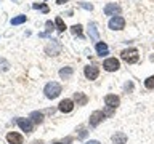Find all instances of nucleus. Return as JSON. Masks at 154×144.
I'll return each mask as SVG.
<instances>
[{"instance_id": "nucleus-1", "label": "nucleus", "mask_w": 154, "mask_h": 144, "mask_svg": "<svg viewBox=\"0 0 154 144\" xmlns=\"http://www.w3.org/2000/svg\"><path fill=\"white\" fill-rule=\"evenodd\" d=\"M43 93H45L48 99H55L61 94V85L58 82H48L45 88H43Z\"/></svg>"}, {"instance_id": "nucleus-2", "label": "nucleus", "mask_w": 154, "mask_h": 144, "mask_svg": "<svg viewBox=\"0 0 154 144\" xmlns=\"http://www.w3.org/2000/svg\"><path fill=\"white\" fill-rule=\"evenodd\" d=\"M120 58H122L127 64H135V62L138 61L140 55H138L137 48H125V50L120 53Z\"/></svg>"}, {"instance_id": "nucleus-3", "label": "nucleus", "mask_w": 154, "mask_h": 144, "mask_svg": "<svg viewBox=\"0 0 154 144\" xmlns=\"http://www.w3.org/2000/svg\"><path fill=\"white\" fill-rule=\"evenodd\" d=\"M108 26H109L111 31H122L125 27V19L122 16H112L109 19Z\"/></svg>"}, {"instance_id": "nucleus-4", "label": "nucleus", "mask_w": 154, "mask_h": 144, "mask_svg": "<svg viewBox=\"0 0 154 144\" xmlns=\"http://www.w3.org/2000/svg\"><path fill=\"white\" fill-rule=\"evenodd\" d=\"M16 123H18V127L23 130V131H26V133H32L34 131V122L31 118H23V117H18L16 118Z\"/></svg>"}, {"instance_id": "nucleus-5", "label": "nucleus", "mask_w": 154, "mask_h": 144, "mask_svg": "<svg viewBox=\"0 0 154 144\" xmlns=\"http://www.w3.org/2000/svg\"><path fill=\"white\" fill-rule=\"evenodd\" d=\"M119 67H120V62L116 58H108L103 62V69L108 72H116V70H119Z\"/></svg>"}, {"instance_id": "nucleus-6", "label": "nucleus", "mask_w": 154, "mask_h": 144, "mask_svg": "<svg viewBox=\"0 0 154 144\" xmlns=\"http://www.w3.org/2000/svg\"><path fill=\"white\" fill-rule=\"evenodd\" d=\"M106 114L103 112V110H95V112H91L88 122H90V127H98V125L104 120Z\"/></svg>"}, {"instance_id": "nucleus-7", "label": "nucleus", "mask_w": 154, "mask_h": 144, "mask_svg": "<svg viewBox=\"0 0 154 144\" xmlns=\"http://www.w3.org/2000/svg\"><path fill=\"white\" fill-rule=\"evenodd\" d=\"M104 104H106V107H108V109L114 110L120 104V98L117 94H106L104 96Z\"/></svg>"}, {"instance_id": "nucleus-8", "label": "nucleus", "mask_w": 154, "mask_h": 144, "mask_svg": "<svg viewBox=\"0 0 154 144\" xmlns=\"http://www.w3.org/2000/svg\"><path fill=\"white\" fill-rule=\"evenodd\" d=\"M84 75L88 80H96V79H98V75H100V69L96 66H87L84 69Z\"/></svg>"}, {"instance_id": "nucleus-9", "label": "nucleus", "mask_w": 154, "mask_h": 144, "mask_svg": "<svg viewBox=\"0 0 154 144\" xmlns=\"http://www.w3.org/2000/svg\"><path fill=\"white\" fill-rule=\"evenodd\" d=\"M58 109H60L63 114H69L71 110L74 109V101H72V99H67V98H64V99H63L60 104H58Z\"/></svg>"}, {"instance_id": "nucleus-10", "label": "nucleus", "mask_w": 154, "mask_h": 144, "mask_svg": "<svg viewBox=\"0 0 154 144\" xmlns=\"http://www.w3.org/2000/svg\"><path fill=\"white\" fill-rule=\"evenodd\" d=\"M50 42H51L50 45L45 46V51H47V55H50V56H56L61 50V45L58 40H50Z\"/></svg>"}, {"instance_id": "nucleus-11", "label": "nucleus", "mask_w": 154, "mask_h": 144, "mask_svg": "<svg viewBox=\"0 0 154 144\" xmlns=\"http://www.w3.org/2000/svg\"><path fill=\"white\" fill-rule=\"evenodd\" d=\"M7 141H8V144H23L24 139L19 133L10 131V133H7Z\"/></svg>"}, {"instance_id": "nucleus-12", "label": "nucleus", "mask_w": 154, "mask_h": 144, "mask_svg": "<svg viewBox=\"0 0 154 144\" xmlns=\"http://www.w3.org/2000/svg\"><path fill=\"white\" fill-rule=\"evenodd\" d=\"M120 13V7L117 3H108L104 7V14L106 16H116V14Z\"/></svg>"}, {"instance_id": "nucleus-13", "label": "nucleus", "mask_w": 154, "mask_h": 144, "mask_svg": "<svg viewBox=\"0 0 154 144\" xmlns=\"http://www.w3.org/2000/svg\"><path fill=\"white\" fill-rule=\"evenodd\" d=\"M95 50H96V53H98L100 56H106V55H109V48H108V45H106L104 42H96Z\"/></svg>"}, {"instance_id": "nucleus-14", "label": "nucleus", "mask_w": 154, "mask_h": 144, "mask_svg": "<svg viewBox=\"0 0 154 144\" xmlns=\"http://www.w3.org/2000/svg\"><path fill=\"white\" fill-rule=\"evenodd\" d=\"M112 142L114 144H125L127 142V134L125 133H122V131H117V133H114L112 134Z\"/></svg>"}, {"instance_id": "nucleus-15", "label": "nucleus", "mask_w": 154, "mask_h": 144, "mask_svg": "<svg viewBox=\"0 0 154 144\" xmlns=\"http://www.w3.org/2000/svg\"><path fill=\"white\" fill-rule=\"evenodd\" d=\"M74 101L77 103V106H85L88 103V96L80 93V91H77V93H74Z\"/></svg>"}, {"instance_id": "nucleus-16", "label": "nucleus", "mask_w": 154, "mask_h": 144, "mask_svg": "<svg viewBox=\"0 0 154 144\" xmlns=\"http://www.w3.org/2000/svg\"><path fill=\"white\" fill-rule=\"evenodd\" d=\"M29 118H31L35 125H40L43 122V112H40V110H34V112H31V115H29Z\"/></svg>"}, {"instance_id": "nucleus-17", "label": "nucleus", "mask_w": 154, "mask_h": 144, "mask_svg": "<svg viewBox=\"0 0 154 144\" xmlns=\"http://www.w3.org/2000/svg\"><path fill=\"white\" fill-rule=\"evenodd\" d=\"M88 35L93 42H100L98 40V29H96V22H90L88 26Z\"/></svg>"}, {"instance_id": "nucleus-18", "label": "nucleus", "mask_w": 154, "mask_h": 144, "mask_svg": "<svg viewBox=\"0 0 154 144\" xmlns=\"http://www.w3.org/2000/svg\"><path fill=\"white\" fill-rule=\"evenodd\" d=\"M72 72H74L72 67H63V69H60V77L63 80H67V79H71Z\"/></svg>"}, {"instance_id": "nucleus-19", "label": "nucleus", "mask_w": 154, "mask_h": 144, "mask_svg": "<svg viewBox=\"0 0 154 144\" xmlns=\"http://www.w3.org/2000/svg\"><path fill=\"white\" fill-rule=\"evenodd\" d=\"M27 21V16L26 14H18V16H14L11 21V26H19V24H23V22H26Z\"/></svg>"}, {"instance_id": "nucleus-20", "label": "nucleus", "mask_w": 154, "mask_h": 144, "mask_svg": "<svg viewBox=\"0 0 154 144\" xmlns=\"http://www.w3.org/2000/svg\"><path fill=\"white\" fill-rule=\"evenodd\" d=\"M55 26H56V31H58V32H64V31H66V24H64V21H63L61 16H56Z\"/></svg>"}, {"instance_id": "nucleus-21", "label": "nucleus", "mask_w": 154, "mask_h": 144, "mask_svg": "<svg viewBox=\"0 0 154 144\" xmlns=\"http://www.w3.org/2000/svg\"><path fill=\"white\" fill-rule=\"evenodd\" d=\"M71 32L74 34V35H77V37H84V32H82V24H74V26L71 27Z\"/></svg>"}, {"instance_id": "nucleus-22", "label": "nucleus", "mask_w": 154, "mask_h": 144, "mask_svg": "<svg viewBox=\"0 0 154 144\" xmlns=\"http://www.w3.org/2000/svg\"><path fill=\"white\" fill-rule=\"evenodd\" d=\"M32 8L34 10H40V11H43V13H48V7L45 3H32Z\"/></svg>"}, {"instance_id": "nucleus-23", "label": "nucleus", "mask_w": 154, "mask_h": 144, "mask_svg": "<svg viewBox=\"0 0 154 144\" xmlns=\"http://www.w3.org/2000/svg\"><path fill=\"white\" fill-rule=\"evenodd\" d=\"M144 86H146L148 90H154V75L148 77V79L144 80Z\"/></svg>"}, {"instance_id": "nucleus-24", "label": "nucleus", "mask_w": 154, "mask_h": 144, "mask_svg": "<svg viewBox=\"0 0 154 144\" xmlns=\"http://www.w3.org/2000/svg\"><path fill=\"white\" fill-rule=\"evenodd\" d=\"M45 27H47V34H50L53 29H55L56 26H55V22H51V21H47L45 22Z\"/></svg>"}, {"instance_id": "nucleus-25", "label": "nucleus", "mask_w": 154, "mask_h": 144, "mask_svg": "<svg viewBox=\"0 0 154 144\" xmlns=\"http://www.w3.org/2000/svg\"><path fill=\"white\" fill-rule=\"evenodd\" d=\"M85 136H87V130H85V127H79V138L84 139Z\"/></svg>"}, {"instance_id": "nucleus-26", "label": "nucleus", "mask_w": 154, "mask_h": 144, "mask_svg": "<svg viewBox=\"0 0 154 144\" xmlns=\"http://www.w3.org/2000/svg\"><path fill=\"white\" fill-rule=\"evenodd\" d=\"M80 7H84L85 10H90V11L93 10V5H90V3H84V2H80Z\"/></svg>"}, {"instance_id": "nucleus-27", "label": "nucleus", "mask_w": 154, "mask_h": 144, "mask_svg": "<svg viewBox=\"0 0 154 144\" xmlns=\"http://www.w3.org/2000/svg\"><path fill=\"white\" fill-rule=\"evenodd\" d=\"M85 144H101L100 141H96V139H90V141H87Z\"/></svg>"}, {"instance_id": "nucleus-28", "label": "nucleus", "mask_w": 154, "mask_h": 144, "mask_svg": "<svg viewBox=\"0 0 154 144\" xmlns=\"http://www.w3.org/2000/svg\"><path fill=\"white\" fill-rule=\"evenodd\" d=\"M66 2H69V0H56V5H63V3H66Z\"/></svg>"}, {"instance_id": "nucleus-29", "label": "nucleus", "mask_w": 154, "mask_h": 144, "mask_svg": "<svg viewBox=\"0 0 154 144\" xmlns=\"http://www.w3.org/2000/svg\"><path fill=\"white\" fill-rule=\"evenodd\" d=\"M132 88H133L132 83H127V85H125V90H132Z\"/></svg>"}, {"instance_id": "nucleus-30", "label": "nucleus", "mask_w": 154, "mask_h": 144, "mask_svg": "<svg viewBox=\"0 0 154 144\" xmlns=\"http://www.w3.org/2000/svg\"><path fill=\"white\" fill-rule=\"evenodd\" d=\"M32 144H43L42 141H38V139H35V141H32Z\"/></svg>"}, {"instance_id": "nucleus-31", "label": "nucleus", "mask_w": 154, "mask_h": 144, "mask_svg": "<svg viewBox=\"0 0 154 144\" xmlns=\"http://www.w3.org/2000/svg\"><path fill=\"white\" fill-rule=\"evenodd\" d=\"M53 144H63V142H53Z\"/></svg>"}, {"instance_id": "nucleus-32", "label": "nucleus", "mask_w": 154, "mask_h": 144, "mask_svg": "<svg viewBox=\"0 0 154 144\" xmlns=\"http://www.w3.org/2000/svg\"><path fill=\"white\" fill-rule=\"evenodd\" d=\"M13 2H19V0H13Z\"/></svg>"}]
</instances>
